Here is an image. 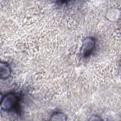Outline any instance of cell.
I'll list each match as a JSON object with an SVG mask.
<instances>
[{
	"label": "cell",
	"mask_w": 121,
	"mask_h": 121,
	"mask_svg": "<svg viewBox=\"0 0 121 121\" xmlns=\"http://www.w3.org/2000/svg\"><path fill=\"white\" fill-rule=\"evenodd\" d=\"M50 120L52 121H66L67 117L64 113L57 112H54L52 115Z\"/></svg>",
	"instance_id": "obj_4"
},
{
	"label": "cell",
	"mask_w": 121,
	"mask_h": 121,
	"mask_svg": "<svg viewBox=\"0 0 121 121\" xmlns=\"http://www.w3.org/2000/svg\"><path fill=\"white\" fill-rule=\"evenodd\" d=\"M95 45V38L88 36L85 38L83 41L81 48V54L83 57L87 58L92 53Z\"/></svg>",
	"instance_id": "obj_2"
},
{
	"label": "cell",
	"mask_w": 121,
	"mask_h": 121,
	"mask_svg": "<svg viewBox=\"0 0 121 121\" xmlns=\"http://www.w3.org/2000/svg\"><path fill=\"white\" fill-rule=\"evenodd\" d=\"M11 74V69L9 64L5 62H1L0 63V77L1 79L8 78Z\"/></svg>",
	"instance_id": "obj_3"
},
{
	"label": "cell",
	"mask_w": 121,
	"mask_h": 121,
	"mask_svg": "<svg viewBox=\"0 0 121 121\" xmlns=\"http://www.w3.org/2000/svg\"><path fill=\"white\" fill-rule=\"evenodd\" d=\"M18 100V97L15 94L13 93L7 94L1 99V109L4 111H10L16 106Z\"/></svg>",
	"instance_id": "obj_1"
}]
</instances>
